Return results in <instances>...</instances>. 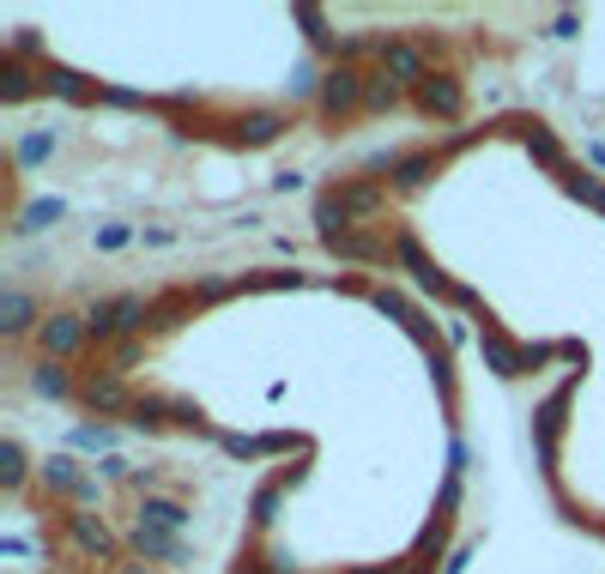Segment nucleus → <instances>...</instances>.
<instances>
[{"instance_id":"obj_6","label":"nucleus","mask_w":605,"mask_h":574,"mask_svg":"<svg viewBox=\"0 0 605 574\" xmlns=\"http://www.w3.org/2000/svg\"><path fill=\"white\" fill-rule=\"evenodd\" d=\"M43 483H49V490H61V497H73V502H97V483L85 478L80 466H73V459H43Z\"/></svg>"},{"instance_id":"obj_21","label":"nucleus","mask_w":605,"mask_h":574,"mask_svg":"<svg viewBox=\"0 0 605 574\" xmlns=\"http://www.w3.org/2000/svg\"><path fill=\"white\" fill-rule=\"evenodd\" d=\"M55 218H61V200H37V206L19 218V230H43V224H55Z\"/></svg>"},{"instance_id":"obj_4","label":"nucleus","mask_w":605,"mask_h":574,"mask_svg":"<svg viewBox=\"0 0 605 574\" xmlns=\"http://www.w3.org/2000/svg\"><path fill=\"white\" fill-rule=\"evenodd\" d=\"M85 339H92V326H85V314H49V321L37 326V345H43V357H73Z\"/></svg>"},{"instance_id":"obj_16","label":"nucleus","mask_w":605,"mask_h":574,"mask_svg":"<svg viewBox=\"0 0 605 574\" xmlns=\"http://www.w3.org/2000/svg\"><path fill=\"white\" fill-rule=\"evenodd\" d=\"M436 170V152H412V157H400L394 164V182H406V188H418L424 176Z\"/></svg>"},{"instance_id":"obj_19","label":"nucleus","mask_w":605,"mask_h":574,"mask_svg":"<svg viewBox=\"0 0 605 574\" xmlns=\"http://www.w3.org/2000/svg\"><path fill=\"white\" fill-rule=\"evenodd\" d=\"M25 92H31V73L19 61H7V67H0V97H7V104H19Z\"/></svg>"},{"instance_id":"obj_26","label":"nucleus","mask_w":605,"mask_h":574,"mask_svg":"<svg viewBox=\"0 0 605 574\" xmlns=\"http://www.w3.org/2000/svg\"><path fill=\"white\" fill-rule=\"evenodd\" d=\"M73 442H80V447H109V442H116V435H109V430H80V435H73Z\"/></svg>"},{"instance_id":"obj_3","label":"nucleus","mask_w":605,"mask_h":574,"mask_svg":"<svg viewBox=\"0 0 605 574\" xmlns=\"http://www.w3.org/2000/svg\"><path fill=\"white\" fill-rule=\"evenodd\" d=\"M364 92H369L364 73H352V67H333V73L321 79V116H328V121L352 116V109L364 104Z\"/></svg>"},{"instance_id":"obj_11","label":"nucleus","mask_w":605,"mask_h":574,"mask_svg":"<svg viewBox=\"0 0 605 574\" xmlns=\"http://www.w3.org/2000/svg\"><path fill=\"white\" fill-rule=\"evenodd\" d=\"M67 526H73V545L92 550V557H116V538H109L104 521H92V514H67Z\"/></svg>"},{"instance_id":"obj_27","label":"nucleus","mask_w":605,"mask_h":574,"mask_svg":"<svg viewBox=\"0 0 605 574\" xmlns=\"http://www.w3.org/2000/svg\"><path fill=\"white\" fill-rule=\"evenodd\" d=\"M254 285H266V290H285V285H297V273H261Z\"/></svg>"},{"instance_id":"obj_20","label":"nucleus","mask_w":605,"mask_h":574,"mask_svg":"<svg viewBox=\"0 0 605 574\" xmlns=\"http://www.w3.org/2000/svg\"><path fill=\"white\" fill-rule=\"evenodd\" d=\"M31 387H37L43 399H61V393H67V375L49 363V357H43V363H37V375H31Z\"/></svg>"},{"instance_id":"obj_30","label":"nucleus","mask_w":605,"mask_h":574,"mask_svg":"<svg viewBox=\"0 0 605 574\" xmlns=\"http://www.w3.org/2000/svg\"><path fill=\"white\" fill-rule=\"evenodd\" d=\"M242 574H261V569H242Z\"/></svg>"},{"instance_id":"obj_8","label":"nucleus","mask_w":605,"mask_h":574,"mask_svg":"<svg viewBox=\"0 0 605 574\" xmlns=\"http://www.w3.org/2000/svg\"><path fill=\"white\" fill-rule=\"evenodd\" d=\"M80 393H85V405H92V411H133V393L121 387V375H104V369H97Z\"/></svg>"},{"instance_id":"obj_14","label":"nucleus","mask_w":605,"mask_h":574,"mask_svg":"<svg viewBox=\"0 0 605 574\" xmlns=\"http://www.w3.org/2000/svg\"><path fill=\"white\" fill-rule=\"evenodd\" d=\"M133 545H140V557H164V562H182V538H170V533H133Z\"/></svg>"},{"instance_id":"obj_7","label":"nucleus","mask_w":605,"mask_h":574,"mask_svg":"<svg viewBox=\"0 0 605 574\" xmlns=\"http://www.w3.org/2000/svg\"><path fill=\"white\" fill-rule=\"evenodd\" d=\"M328 249L333 254H345V261H394V242L388 236H352V230H333L328 236Z\"/></svg>"},{"instance_id":"obj_23","label":"nucleus","mask_w":605,"mask_h":574,"mask_svg":"<svg viewBox=\"0 0 605 574\" xmlns=\"http://www.w3.org/2000/svg\"><path fill=\"white\" fill-rule=\"evenodd\" d=\"M0 478H7V483H19V478H25V454H19V442H7V447H0Z\"/></svg>"},{"instance_id":"obj_5","label":"nucleus","mask_w":605,"mask_h":574,"mask_svg":"<svg viewBox=\"0 0 605 574\" xmlns=\"http://www.w3.org/2000/svg\"><path fill=\"white\" fill-rule=\"evenodd\" d=\"M376 61H382V79H394V85H424V49L418 43H394L388 37L382 49H376Z\"/></svg>"},{"instance_id":"obj_9","label":"nucleus","mask_w":605,"mask_h":574,"mask_svg":"<svg viewBox=\"0 0 605 574\" xmlns=\"http://www.w3.org/2000/svg\"><path fill=\"white\" fill-rule=\"evenodd\" d=\"M418 104L424 109H430V116H448V121H454V116H461V85H454V79H424V85H418Z\"/></svg>"},{"instance_id":"obj_1","label":"nucleus","mask_w":605,"mask_h":574,"mask_svg":"<svg viewBox=\"0 0 605 574\" xmlns=\"http://www.w3.org/2000/svg\"><path fill=\"white\" fill-rule=\"evenodd\" d=\"M388 206V188H376V182H357V188H333V194H321L316 200V224L333 236V224H352V218H376V212Z\"/></svg>"},{"instance_id":"obj_25","label":"nucleus","mask_w":605,"mask_h":574,"mask_svg":"<svg viewBox=\"0 0 605 574\" xmlns=\"http://www.w3.org/2000/svg\"><path fill=\"white\" fill-rule=\"evenodd\" d=\"M230 290H237V278H206V285H200V297L218 302V297H230Z\"/></svg>"},{"instance_id":"obj_28","label":"nucleus","mask_w":605,"mask_h":574,"mask_svg":"<svg viewBox=\"0 0 605 574\" xmlns=\"http://www.w3.org/2000/svg\"><path fill=\"white\" fill-rule=\"evenodd\" d=\"M352 574H388V569H352Z\"/></svg>"},{"instance_id":"obj_10","label":"nucleus","mask_w":605,"mask_h":574,"mask_svg":"<svg viewBox=\"0 0 605 574\" xmlns=\"http://www.w3.org/2000/svg\"><path fill=\"white\" fill-rule=\"evenodd\" d=\"M140 526H145V533H182V526H188V509H182V502H164V497H152V502H140Z\"/></svg>"},{"instance_id":"obj_15","label":"nucleus","mask_w":605,"mask_h":574,"mask_svg":"<svg viewBox=\"0 0 605 574\" xmlns=\"http://www.w3.org/2000/svg\"><path fill=\"white\" fill-rule=\"evenodd\" d=\"M485 357L497 375H521V351H514L509 339H497V333H485Z\"/></svg>"},{"instance_id":"obj_17","label":"nucleus","mask_w":605,"mask_h":574,"mask_svg":"<svg viewBox=\"0 0 605 574\" xmlns=\"http://www.w3.org/2000/svg\"><path fill=\"white\" fill-rule=\"evenodd\" d=\"M273 133H278V116H273V109H254V116H242V140H249V145H266Z\"/></svg>"},{"instance_id":"obj_2","label":"nucleus","mask_w":605,"mask_h":574,"mask_svg":"<svg viewBox=\"0 0 605 574\" xmlns=\"http://www.w3.org/2000/svg\"><path fill=\"white\" fill-rule=\"evenodd\" d=\"M152 321V302L145 297H116V302H97L92 314H85V326H92V339H116V333H140V326Z\"/></svg>"},{"instance_id":"obj_24","label":"nucleus","mask_w":605,"mask_h":574,"mask_svg":"<svg viewBox=\"0 0 605 574\" xmlns=\"http://www.w3.org/2000/svg\"><path fill=\"white\" fill-rule=\"evenodd\" d=\"M49 145H55V140H49V133H31V140H25V145H19V164H37V157H43V152H49Z\"/></svg>"},{"instance_id":"obj_29","label":"nucleus","mask_w":605,"mask_h":574,"mask_svg":"<svg viewBox=\"0 0 605 574\" xmlns=\"http://www.w3.org/2000/svg\"><path fill=\"white\" fill-rule=\"evenodd\" d=\"M121 574H145V569H140V562H133V569H121Z\"/></svg>"},{"instance_id":"obj_13","label":"nucleus","mask_w":605,"mask_h":574,"mask_svg":"<svg viewBox=\"0 0 605 574\" xmlns=\"http://www.w3.org/2000/svg\"><path fill=\"white\" fill-rule=\"evenodd\" d=\"M31 314H37V302H31L25 290H7V297H0V326H7V333L31 326Z\"/></svg>"},{"instance_id":"obj_18","label":"nucleus","mask_w":605,"mask_h":574,"mask_svg":"<svg viewBox=\"0 0 605 574\" xmlns=\"http://www.w3.org/2000/svg\"><path fill=\"white\" fill-rule=\"evenodd\" d=\"M364 109H400V85L376 73V79H369V92H364Z\"/></svg>"},{"instance_id":"obj_22","label":"nucleus","mask_w":605,"mask_h":574,"mask_svg":"<svg viewBox=\"0 0 605 574\" xmlns=\"http://www.w3.org/2000/svg\"><path fill=\"white\" fill-rule=\"evenodd\" d=\"M128 236H133L128 224H104V230H97L92 242H97V249H104V254H116V249H128Z\"/></svg>"},{"instance_id":"obj_12","label":"nucleus","mask_w":605,"mask_h":574,"mask_svg":"<svg viewBox=\"0 0 605 574\" xmlns=\"http://www.w3.org/2000/svg\"><path fill=\"white\" fill-rule=\"evenodd\" d=\"M526 152L539 157L545 170L569 176V164H564V145H557V133H551V128H539V121H533V128H526Z\"/></svg>"}]
</instances>
